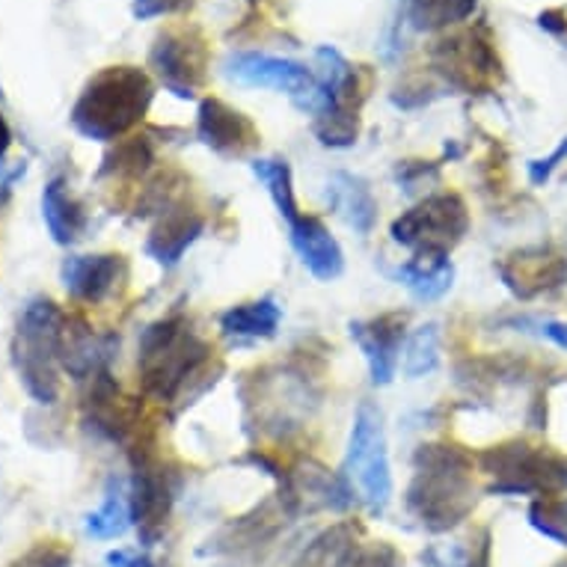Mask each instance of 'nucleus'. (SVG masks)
Here are the masks:
<instances>
[{
    "label": "nucleus",
    "mask_w": 567,
    "mask_h": 567,
    "mask_svg": "<svg viewBox=\"0 0 567 567\" xmlns=\"http://www.w3.org/2000/svg\"><path fill=\"white\" fill-rule=\"evenodd\" d=\"M431 63L434 72L461 93H487L503 75L487 28L466 30L461 37L437 42L431 51Z\"/></svg>",
    "instance_id": "obj_9"
},
{
    "label": "nucleus",
    "mask_w": 567,
    "mask_h": 567,
    "mask_svg": "<svg viewBox=\"0 0 567 567\" xmlns=\"http://www.w3.org/2000/svg\"><path fill=\"white\" fill-rule=\"evenodd\" d=\"M558 567H567V565H558Z\"/></svg>",
    "instance_id": "obj_37"
},
{
    "label": "nucleus",
    "mask_w": 567,
    "mask_h": 567,
    "mask_svg": "<svg viewBox=\"0 0 567 567\" xmlns=\"http://www.w3.org/2000/svg\"><path fill=\"white\" fill-rule=\"evenodd\" d=\"M226 75L244 86H270L279 93H289L295 99H303L316 90V75L307 65L295 63V60H282V56L270 54H235L226 63Z\"/></svg>",
    "instance_id": "obj_14"
},
{
    "label": "nucleus",
    "mask_w": 567,
    "mask_h": 567,
    "mask_svg": "<svg viewBox=\"0 0 567 567\" xmlns=\"http://www.w3.org/2000/svg\"><path fill=\"white\" fill-rule=\"evenodd\" d=\"M107 567H158L146 553L137 549H113L107 553Z\"/></svg>",
    "instance_id": "obj_33"
},
{
    "label": "nucleus",
    "mask_w": 567,
    "mask_h": 567,
    "mask_svg": "<svg viewBox=\"0 0 567 567\" xmlns=\"http://www.w3.org/2000/svg\"><path fill=\"white\" fill-rule=\"evenodd\" d=\"M561 161H567V137L558 143V150L553 152L549 158L532 161V164H529V182H532V185H547L549 176L556 173Z\"/></svg>",
    "instance_id": "obj_32"
},
{
    "label": "nucleus",
    "mask_w": 567,
    "mask_h": 567,
    "mask_svg": "<svg viewBox=\"0 0 567 567\" xmlns=\"http://www.w3.org/2000/svg\"><path fill=\"white\" fill-rule=\"evenodd\" d=\"M478 0H410V21L419 30H443L466 21Z\"/></svg>",
    "instance_id": "obj_24"
},
{
    "label": "nucleus",
    "mask_w": 567,
    "mask_h": 567,
    "mask_svg": "<svg viewBox=\"0 0 567 567\" xmlns=\"http://www.w3.org/2000/svg\"><path fill=\"white\" fill-rule=\"evenodd\" d=\"M392 277L401 279L413 291V298L440 300L455 282V265L449 261V256H413L395 268Z\"/></svg>",
    "instance_id": "obj_20"
},
{
    "label": "nucleus",
    "mask_w": 567,
    "mask_h": 567,
    "mask_svg": "<svg viewBox=\"0 0 567 567\" xmlns=\"http://www.w3.org/2000/svg\"><path fill=\"white\" fill-rule=\"evenodd\" d=\"M482 473L493 478L487 493L496 496H556L567 491V457L535 449L529 443H503V446L484 449L478 455Z\"/></svg>",
    "instance_id": "obj_6"
},
{
    "label": "nucleus",
    "mask_w": 567,
    "mask_h": 567,
    "mask_svg": "<svg viewBox=\"0 0 567 567\" xmlns=\"http://www.w3.org/2000/svg\"><path fill=\"white\" fill-rule=\"evenodd\" d=\"M63 333L65 316L54 300H30L19 321V330H16L12 353H16V369H19L24 390L39 404H54L60 395L56 365H60V353H63Z\"/></svg>",
    "instance_id": "obj_4"
},
{
    "label": "nucleus",
    "mask_w": 567,
    "mask_h": 567,
    "mask_svg": "<svg viewBox=\"0 0 567 567\" xmlns=\"http://www.w3.org/2000/svg\"><path fill=\"white\" fill-rule=\"evenodd\" d=\"M351 339L360 344L374 386H386L399 372L401 342L408 336V312H383L378 318L351 321Z\"/></svg>",
    "instance_id": "obj_12"
},
{
    "label": "nucleus",
    "mask_w": 567,
    "mask_h": 567,
    "mask_svg": "<svg viewBox=\"0 0 567 567\" xmlns=\"http://www.w3.org/2000/svg\"><path fill=\"white\" fill-rule=\"evenodd\" d=\"M215 351L185 316H167L140 336V381L146 395L161 404L185 399L187 383L199 381L212 369Z\"/></svg>",
    "instance_id": "obj_2"
},
{
    "label": "nucleus",
    "mask_w": 567,
    "mask_h": 567,
    "mask_svg": "<svg viewBox=\"0 0 567 567\" xmlns=\"http://www.w3.org/2000/svg\"><path fill=\"white\" fill-rule=\"evenodd\" d=\"M540 333L547 336L549 342H556L558 348H565L567 351V324L565 321H544V324H540Z\"/></svg>",
    "instance_id": "obj_34"
},
{
    "label": "nucleus",
    "mask_w": 567,
    "mask_h": 567,
    "mask_svg": "<svg viewBox=\"0 0 567 567\" xmlns=\"http://www.w3.org/2000/svg\"><path fill=\"white\" fill-rule=\"evenodd\" d=\"M440 176V164L434 161H401L399 167H395V182H399L404 190H416L419 185H425V182H437Z\"/></svg>",
    "instance_id": "obj_30"
},
{
    "label": "nucleus",
    "mask_w": 567,
    "mask_h": 567,
    "mask_svg": "<svg viewBox=\"0 0 567 567\" xmlns=\"http://www.w3.org/2000/svg\"><path fill=\"white\" fill-rule=\"evenodd\" d=\"M291 247L303 261V268L321 282H333L342 277L344 270V252L339 247L327 224L316 215H298L289 224Z\"/></svg>",
    "instance_id": "obj_15"
},
{
    "label": "nucleus",
    "mask_w": 567,
    "mask_h": 567,
    "mask_svg": "<svg viewBox=\"0 0 567 567\" xmlns=\"http://www.w3.org/2000/svg\"><path fill=\"white\" fill-rule=\"evenodd\" d=\"M196 0H134V16L140 21L158 19V16H176V12H187Z\"/></svg>",
    "instance_id": "obj_31"
},
{
    "label": "nucleus",
    "mask_w": 567,
    "mask_h": 567,
    "mask_svg": "<svg viewBox=\"0 0 567 567\" xmlns=\"http://www.w3.org/2000/svg\"><path fill=\"white\" fill-rule=\"evenodd\" d=\"M470 233L466 203L452 190L425 196L392 220V241L408 247L413 256H449Z\"/></svg>",
    "instance_id": "obj_7"
},
{
    "label": "nucleus",
    "mask_w": 567,
    "mask_h": 567,
    "mask_svg": "<svg viewBox=\"0 0 567 567\" xmlns=\"http://www.w3.org/2000/svg\"><path fill=\"white\" fill-rule=\"evenodd\" d=\"M12 567H72V556L56 540H42L33 549H28L19 561H12Z\"/></svg>",
    "instance_id": "obj_28"
},
{
    "label": "nucleus",
    "mask_w": 567,
    "mask_h": 567,
    "mask_svg": "<svg viewBox=\"0 0 567 567\" xmlns=\"http://www.w3.org/2000/svg\"><path fill=\"white\" fill-rule=\"evenodd\" d=\"M205 217L185 208V205H169L167 212H161V220L152 229L150 241H146V252L152 259L164 265V268H176L187 247L203 235Z\"/></svg>",
    "instance_id": "obj_17"
},
{
    "label": "nucleus",
    "mask_w": 567,
    "mask_h": 567,
    "mask_svg": "<svg viewBox=\"0 0 567 567\" xmlns=\"http://www.w3.org/2000/svg\"><path fill=\"white\" fill-rule=\"evenodd\" d=\"M473 457L452 443H422L413 455L408 512L431 535H443L473 514Z\"/></svg>",
    "instance_id": "obj_1"
},
{
    "label": "nucleus",
    "mask_w": 567,
    "mask_h": 567,
    "mask_svg": "<svg viewBox=\"0 0 567 567\" xmlns=\"http://www.w3.org/2000/svg\"><path fill=\"white\" fill-rule=\"evenodd\" d=\"M327 199L344 217V224L351 226L353 233L369 235L378 224V199H374L372 187L365 185L360 176L336 173L330 178V185H327Z\"/></svg>",
    "instance_id": "obj_18"
},
{
    "label": "nucleus",
    "mask_w": 567,
    "mask_h": 567,
    "mask_svg": "<svg viewBox=\"0 0 567 567\" xmlns=\"http://www.w3.org/2000/svg\"><path fill=\"white\" fill-rule=\"evenodd\" d=\"M134 478H131V523L137 526L143 547H155L167 529L169 512L176 503V473L169 470L155 449L140 443L134 449Z\"/></svg>",
    "instance_id": "obj_8"
},
{
    "label": "nucleus",
    "mask_w": 567,
    "mask_h": 567,
    "mask_svg": "<svg viewBox=\"0 0 567 567\" xmlns=\"http://www.w3.org/2000/svg\"><path fill=\"white\" fill-rule=\"evenodd\" d=\"M150 63L169 93L194 99L208 75V42L196 28H169L155 39Z\"/></svg>",
    "instance_id": "obj_10"
},
{
    "label": "nucleus",
    "mask_w": 567,
    "mask_h": 567,
    "mask_svg": "<svg viewBox=\"0 0 567 567\" xmlns=\"http://www.w3.org/2000/svg\"><path fill=\"white\" fill-rule=\"evenodd\" d=\"M514 298L532 300L561 289L567 282V256L556 247H523L508 252L496 268Z\"/></svg>",
    "instance_id": "obj_11"
},
{
    "label": "nucleus",
    "mask_w": 567,
    "mask_h": 567,
    "mask_svg": "<svg viewBox=\"0 0 567 567\" xmlns=\"http://www.w3.org/2000/svg\"><path fill=\"white\" fill-rule=\"evenodd\" d=\"M104 164H107L104 173L137 178L155 164V146H152L150 137H131L125 140V143H120L116 152H111Z\"/></svg>",
    "instance_id": "obj_26"
},
{
    "label": "nucleus",
    "mask_w": 567,
    "mask_h": 567,
    "mask_svg": "<svg viewBox=\"0 0 567 567\" xmlns=\"http://www.w3.org/2000/svg\"><path fill=\"white\" fill-rule=\"evenodd\" d=\"M125 277V259L116 252L69 256L63 261V286L81 303H102L111 298L116 282Z\"/></svg>",
    "instance_id": "obj_16"
},
{
    "label": "nucleus",
    "mask_w": 567,
    "mask_h": 567,
    "mask_svg": "<svg viewBox=\"0 0 567 567\" xmlns=\"http://www.w3.org/2000/svg\"><path fill=\"white\" fill-rule=\"evenodd\" d=\"M152 95H155V86L143 69L111 65L84 86V93L72 111V125L86 140L113 143L143 122Z\"/></svg>",
    "instance_id": "obj_3"
},
{
    "label": "nucleus",
    "mask_w": 567,
    "mask_h": 567,
    "mask_svg": "<svg viewBox=\"0 0 567 567\" xmlns=\"http://www.w3.org/2000/svg\"><path fill=\"white\" fill-rule=\"evenodd\" d=\"M196 137L224 158H244L259 146L256 125L220 99H203L196 113Z\"/></svg>",
    "instance_id": "obj_13"
},
{
    "label": "nucleus",
    "mask_w": 567,
    "mask_h": 567,
    "mask_svg": "<svg viewBox=\"0 0 567 567\" xmlns=\"http://www.w3.org/2000/svg\"><path fill=\"white\" fill-rule=\"evenodd\" d=\"M12 146V131H10V122L3 120V113H0V158L7 155V150Z\"/></svg>",
    "instance_id": "obj_35"
},
{
    "label": "nucleus",
    "mask_w": 567,
    "mask_h": 567,
    "mask_svg": "<svg viewBox=\"0 0 567 567\" xmlns=\"http://www.w3.org/2000/svg\"><path fill=\"white\" fill-rule=\"evenodd\" d=\"M342 478L351 487L353 499L363 503L374 517H381L390 508L392 473L386 431H383L381 410L374 408L372 401H363L353 413Z\"/></svg>",
    "instance_id": "obj_5"
},
{
    "label": "nucleus",
    "mask_w": 567,
    "mask_h": 567,
    "mask_svg": "<svg viewBox=\"0 0 567 567\" xmlns=\"http://www.w3.org/2000/svg\"><path fill=\"white\" fill-rule=\"evenodd\" d=\"M252 176L259 178L261 185L268 187L270 199L277 205L279 217H286V224H291L300 215L298 196H295V182H291V167L279 158H256L250 164Z\"/></svg>",
    "instance_id": "obj_22"
},
{
    "label": "nucleus",
    "mask_w": 567,
    "mask_h": 567,
    "mask_svg": "<svg viewBox=\"0 0 567 567\" xmlns=\"http://www.w3.org/2000/svg\"><path fill=\"white\" fill-rule=\"evenodd\" d=\"M42 217H45L51 238L56 244H63V247L81 241L86 233V224H90L84 205L69 194L63 178H51L45 190H42Z\"/></svg>",
    "instance_id": "obj_19"
},
{
    "label": "nucleus",
    "mask_w": 567,
    "mask_h": 567,
    "mask_svg": "<svg viewBox=\"0 0 567 567\" xmlns=\"http://www.w3.org/2000/svg\"><path fill=\"white\" fill-rule=\"evenodd\" d=\"M529 523L544 535L567 547V499L565 496H540L529 505Z\"/></svg>",
    "instance_id": "obj_27"
},
{
    "label": "nucleus",
    "mask_w": 567,
    "mask_h": 567,
    "mask_svg": "<svg viewBox=\"0 0 567 567\" xmlns=\"http://www.w3.org/2000/svg\"><path fill=\"white\" fill-rule=\"evenodd\" d=\"M440 365V324H422L413 330L408 339V351H404V374L410 381H419L425 374L437 372Z\"/></svg>",
    "instance_id": "obj_25"
},
{
    "label": "nucleus",
    "mask_w": 567,
    "mask_h": 567,
    "mask_svg": "<svg viewBox=\"0 0 567 567\" xmlns=\"http://www.w3.org/2000/svg\"><path fill=\"white\" fill-rule=\"evenodd\" d=\"M279 321H282V309L277 307V300L261 298L226 309L220 316V330L229 339H274Z\"/></svg>",
    "instance_id": "obj_21"
},
{
    "label": "nucleus",
    "mask_w": 567,
    "mask_h": 567,
    "mask_svg": "<svg viewBox=\"0 0 567 567\" xmlns=\"http://www.w3.org/2000/svg\"><path fill=\"white\" fill-rule=\"evenodd\" d=\"M131 526V503L128 496L122 493V484L116 478L107 482V491H104V503L99 512H93L86 517V532L99 540L120 538L122 532Z\"/></svg>",
    "instance_id": "obj_23"
},
{
    "label": "nucleus",
    "mask_w": 567,
    "mask_h": 567,
    "mask_svg": "<svg viewBox=\"0 0 567 567\" xmlns=\"http://www.w3.org/2000/svg\"><path fill=\"white\" fill-rule=\"evenodd\" d=\"M449 567H491V535L482 532L475 540H466L452 553Z\"/></svg>",
    "instance_id": "obj_29"
},
{
    "label": "nucleus",
    "mask_w": 567,
    "mask_h": 567,
    "mask_svg": "<svg viewBox=\"0 0 567 567\" xmlns=\"http://www.w3.org/2000/svg\"><path fill=\"white\" fill-rule=\"evenodd\" d=\"M250 3H259V0H250Z\"/></svg>",
    "instance_id": "obj_36"
}]
</instances>
